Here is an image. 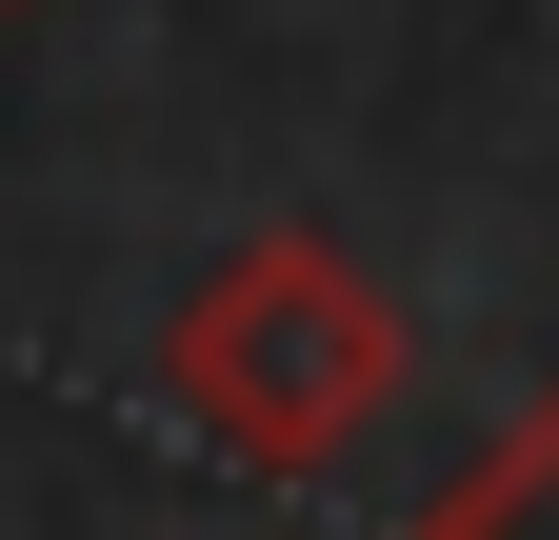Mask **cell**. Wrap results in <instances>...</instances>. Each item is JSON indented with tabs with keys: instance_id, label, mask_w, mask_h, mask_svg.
I'll return each mask as SVG.
<instances>
[{
	"instance_id": "obj_1",
	"label": "cell",
	"mask_w": 559,
	"mask_h": 540,
	"mask_svg": "<svg viewBox=\"0 0 559 540\" xmlns=\"http://www.w3.org/2000/svg\"><path fill=\"white\" fill-rule=\"evenodd\" d=\"M160 400L221 460H260V481H300V460H340L400 400V320H380V281L340 240H300V221H260L221 281H200L180 320H160Z\"/></svg>"
},
{
	"instance_id": "obj_2",
	"label": "cell",
	"mask_w": 559,
	"mask_h": 540,
	"mask_svg": "<svg viewBox=\"0 0 559 540\" xmlns=\"http://www.w3.org/2000/svg\"><path fill=\"white\" fill-rule=\"evenodd\" d=\"M419 540H559V400H539V421H520L500 460H479V481H460L440 520H419Z\"/></svg>"
}]
</instances>
